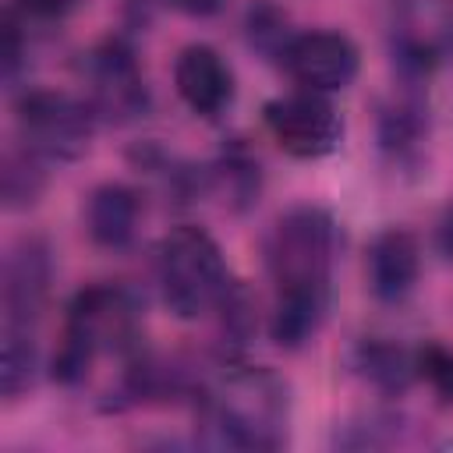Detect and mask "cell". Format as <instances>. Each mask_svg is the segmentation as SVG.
Wrapping results in <instances>:
<instances>
[{"mask_svg": "<svg viewBox=\"0 0 453 453\" xmlns=\"http://www.w3.org/2000/svg\"><path fill=\"white\" fill-rule=\"evenodd\" d=\"M414 372L442 396V400H453V350L442 347V343H425L418 354H414Z\"/></svg>", "mask_w": 453, "mask_h": 453, "instance_id": "cell-16", "label": "cell"}, {"mask_svg": "<svg viewBox=\"0 0 453 453\" xmlns=\"http://www.w3.org/2000/svg\"><path fill=\"white\" fill-rule=\"evenodd\" d=\"M88 74H92L96 106L106 117H134L145 106V85H142L138 64L124 42H117V39L103 42L88 60Z\"/></svg>", "mask_w": 453, "mask_h": 453, "instance_id": "cell-10", "label": "cell"}, {"mask_svg": "<svg viewBox=\"0 0 453 453\" xmlns=\"http://www.w3.org/2000/svg\"><path fill=\"white\" fill-rule=\"evenodd\" d=\"M357 365L365 368V375L382 386V389H407V382L418 375L414 372V354L400 350L396 343H382V340H365L357 347Z\"/></svg>", "mask_w": 453, "mask_h": 453, "instance_id": "cell-14", "label": "cell"}, {"mask_svg": "<svg viewBox=\"0 0 453 453\" xmlns=\"http://www.w3.org/2000/svg\"><path fill=\"white\" fill-rule=\"evenodd\" d=\"M18 131L25 138V149L39 159H74L88 145L92 106L67 92L35 88L18 103Z\"/></svg>", "mask_w": 453, "mask_h": 453, "instance_id": "cell-6", "label": "cell"}, {"mask_svg": "<svg viewBox=\"0 0 453 453\" xmlns=\"http://www.w3.org/2000/svg\"><path fill=\"white\" fill-rule=\"evenodd\" d=\"M170 7H177L191 18H205V14H216L223 7V0H170Z\"/></svg>", "mask_w": 453, "mask_h": 453, "instance_id": "cell-20", "label": "cell"}, {"mask_svg": "<svg viewBox=\"0 0 453 453\" xmlns=\"http://www.w3.org/2000/svg\"><path fill=\"white\" fill-rule=\"evenodd\" d=\"M202 418L226 446L276 449L287 435V386L265 368L226 365L202 393Z\"/></svg>", "mask_w": 453, "mask_h": 453, "instance_id": "cell-3", "label": "cell"}, {"mask_svg": "<svg viewBox=\"0 0 453 453\" xmlns=\"http://www.w3.org/2000/svg\"><path fill=\"white\" fill-rule=\"evenodd\" d=\"M449 39H453V21H449L446 4L418 0L414 7H403V21L396 32V53L411 74H428L442 60Z\"/></svg>", "mask_w": 453, "mask_h": 453, "instance_id": "cell-11", "label": "cell"}, {"mask_svg": "<svg viewBox=\"0 0 453 453\" xmlns=\"http://www.w3.org/2000/svg\"><path fill=\"white\" fill-rule=\"evenodd\" d=\"M134 340V301L110 283L85 287L67 308L64 336L53 357V379L67 386L81 382L99 354H127Z\"/></svg>", "mask_w": 453, "mask_h": 453, "instance_id": "cell-5", "label": "cell"}, {"mask_svg": "<svg viewBox=\"0 0 453 453\" xmlns=\"http://www.w3.org/2000/svg\"><path fill=\"white\" fill-rule=\"evenodd\" d=\"M435 244H439L442 258L453 262V205L442 212V219H439V226H435Z\"/></svg>", "mask_w": 453, "mask_h": 453, "instance_id": "cell-19", "label": "cell"}, {"mask_svg": "<svg viewBox=\"0 0 453 453\" xmlns=\"http://www.w3.org/2000/svg\"><path fill=\"white\" fill-rule=\"evenodd\" d=\"M156 280L163 304L177 319H202L230 294V273L219 244L202 226H173L156 244Z\"/></svg>", "mask_w": 453, "mask_h": 453, "instance_id": "cell-4", "label": "cell"}, {"mask_svg": "<svg viewBox=\"0 0 453 453\" xmlns=\"http://www.w3.org/2000/svg\"><path fill=\"white\" fill-rule=\"evenodd\" d=\"M42 188V170H39V156L35 152H11L4 159V198L11 209L32 205L35 195Z\"/></svg>", "mask_w": 453, "mask_h": 453, "instance_id": "cell-15", "label": "cell"}, {"mask_svg": "<svg viewBox=\"0 0 453 453\" xmlns=\"http://www.w3.org/2000/svg\"><path fill=\"white\" fill-rule=\"evenodd\" d=\"M173 85L184 106L198 117H219L234 99V71L205 42H191L177 53Z\"/></svg>", "mask_w": 453, "mask_h": 453, "instance_id": "cell-9", "label": "cell"}, {"mask_svg": "<svg viewBox=\"0 0 453 453\" xmlns=\"http://www.w3.org/2000/svg\"><path fill=\"white\" fill-rule=\"evenodd\" d=\"M138 216H142V198L134 188L127 184H99L88 202H85V226L88 237L99 248H124L134 230H138Z\"/></svg>", "mask_w": 453, "mask_h": 453, "instance_id": "cell-13", "label": "cell"}, {"mask_svg": "<svg viewBox=\"0 0 453 453\" xmlns=\"http://www.w3.org/2000/svg\"><path fill=\"white\" fill-rule=\"evenodd\" d=\"M280 57H283L290 78L311 92L347 88L361 67V53L350 42V35L329 32V28H315V32H301V35L287 39Z\"/></svg>", "mask_w": 453, "mask_h": 453, "instance_id": "cell-8", "label": "cell"}, {"mask_svg": "<svg viewBox=\"0 0 453 453\" xmlns=\"http://www.w3.org/2000/svg\"><path fill=\"white\" fill-rule=\"evenodd\" d=\"M265 127L276 145L294 159H322L340 145L343 120L322 92H290L265 103Z\"/></svg>", "mask_w": 453, "mask_h": 453, "instance_id": "cell-7", "label": "cell"}, {"mask_svg": "<svg viewBox=\"0 0 453 453\" xmlns=\"http://www.w3.org/2000/svg\"><path fill=\"white\" fill-rule=\"evenodd\" d=\"M50 248L39 237H25L4 262V329H0V389L18 396L35 375V333L50 297Z\"/></svg>", "mask_w": 453, "mask_h": 453, "instance_id": "cell-2", "label": "cell"}, {"mask_svg": "<svg viewBox=\"0 0 453 453\" xmlns=\"http://www.w3.org/2000/svg\"><path fill=\"white\" fill-rule=\"evenodd\" d=\"M71 4H74V0H18V7H21L25 14H32V18H57V14H64Z\"/></svg>", "mask_w": 453, "mask_h": 453, "instance_id": "cell-18", "label": "cell"}, {"mask_svg": "<svg viewBox=\"0 0 453 453\" xmlns=\"http://www.w3.org/2000/svg\"><path fill=\"white\" fill-rule=\"evenodd\" d=\"M421 273V248L418 237L403 226L382 230L368 248V283L372 294L382 301H400L411 294L414 280Z\"/></svg>", "mask_w": 453, "mask_h": 453, "instance_id": "cell-12", "label": "cell"}, {"mask_svg": "<svg viewBox=\"0 0 453 453\" xmlns=\"http://www.w3.org/2000/svg\"><path fill=\"white\" fill-rule=\"evenodd\" d=\"M269 276L276 283V304L269 333L280 347L308 343L333 297V265H336V223L326 209L294 205L283 212L265 244Z\"/></svg>", "mask_w": 453, "mask_h": 453, "instance_id": "cell-1", "label": "cell"}, {"mask_svg": "<svg viewBox=\"0 0 453 453\" xmlns=\"http://www.w3.org/2000/svg\"><path fill=\"white\" fill-rule=\"evenodd\" d=\"M21 60V32H18V21H14V11L4 14V74L11 78L14 67Z\"/></svg>", "mask_w": 453, "mask_h": 453, "instance_id": "cell-17", "label": "cell"}]
</instances>
